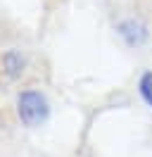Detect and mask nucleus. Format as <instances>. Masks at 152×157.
<instances>
[{
    "mask_svg": "<svg viewBox=\"0 0 152 157\" xmlns=\"http://www.w3.org/2000/svg\"><path fill=\"white\" fill-rule=\"evenodd\" d=\"M17 112L26 126H40L50 117V102L38 90H24L17 98Z\"/></svg>",
    "mask_w": 152,
    "mask_h": 157,
    "instance_id": "nucleus-1",
    "label": "nucleus"
},
{
    "mask_svg": "<svg viewBox=\"0 0 152 157\" xmlns=\"http://www.w3.org/2000/svg\"><path fill=\"white\" fill-rule=\"evenodd\" d=\"M116 31H119V36L126 40V45H131V48H138L142 43H147L150 38V31L147 26L138 19H124L116 24Z\"/></svg>",
    "mask_w": 152,
    "mask_h": 157,
    "instance_id": "nucleus-2",
    "label": "nucleus"
},
{
    "mask_svg": "<svg viewBox=\"0 0 152 157\" xmlns=\"http://www.w3.org/2000/svg\"><path fill=\"white\" fill-rule=\"evenodd\" d=\"M2 64H5V69H7L10 76H17V74L24 71V57L19 55L17 50H10L7 55L2 57Z\"/></svg>",
    "mask_w": 152,
    "mask_h": 157,
    "instance_id": "nucleus-3",
    "label": "nucleus"
},
{
    "mask_svg": "<svg viewBox=\"0 0 152 157\" xmlns=\"http://www.w3.org/2000/svg\"><path fill=\"white\" fill-rule=\"evenodd\" d=\"M138 88H140V95H142V100L147 102L152 107V71H145L140 76V83H138Z\"/></svg>",
    "mask_w": 152,
    "mask_h": 157,
    "instance_id": "nucleus-4",
    "label": "nucleus"
}]
</instances>
